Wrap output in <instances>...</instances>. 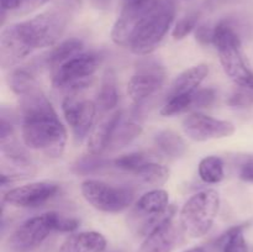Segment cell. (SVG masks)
<instances>
[{
    "label": "cell",
    "mask_w": 253,
    "mask_h": 252,
    "mask_svg": "<svg viewBox=\"0 0 253 252\" xmlns=\"http://www.w3.org/2000/svg\"><path fill=\"white\" fill-rule=\"evenodd\" d=\"M68 17L62 10H49L32 19L9 25L0 36V64L16 66L35 49L52 47L66 30Z\"/></svg>",
    "instance_id": "6da1fadb"
},
{
    "label": "cell",
    "mask_w": 253,
    "mask_h": 252,
    "mask_svg": "<svg viewBox=\"0 0 253 252\" xmlns=\"http://www.w3.org/2000/svg\"><path fill=\"white\" fill-rule=\"evenodd\" d=\"M19 98L25 145L32 150L42 151L49 157H59L66 146V128L40 85Z\"/></svg>",
    "instance_id": "7a4b0ae2"
},
{
    "label": "cell",
    "mask_w": 253,
    "mask_h": 252,
    "mask_svg": "<svg viewBox=\"0 0 253 252\" xmlns=\"http://www.w3.org/2000/svg\"><path fill=\"white\" fill-rule=\"evenodd\" d=\"M212 44L219 52L220 62L226 76L237 86L253 85V72L245 61L240 37L227 20L215 25Z\"/></svg>",
    "instance_id": "3957f363"
},
{
    "label": "cell",
    "mask_w": 253,
    "mask_h": 252,
    "mask_svg": "<svg viewBox=\"0 0 253 252\" xmlns=\"http://www.w3.org/2000/svg\"><path fill=\"white\" fill-rule=\"evenodd\" d=\"M175 214L174 205L168 204V193L153 189L136 202L128 214V225L138 236H148L160 226L172 221Z\"/></svg>",
    "instance_id": "277c9868"
},
{
    "label": "cell",
    "mask_w": 253,
    "mask_h": 252,
    "mask_svg": "<svg viewBox=\"0 0 253 252\" xmlns=\"http://www.w3.org/2000/svg\"><path fill=\"white\" fill-rule=\"evenodd\" d=\"M175 16V5L173 0H163L151 14L141 21L131 37L128 48L136 54L147 56L152 53L169 27Z\"/></svg>",
    "instance_id": "5b68a950"
},
{
    "label": "cell",
    "mask_w": 253,
    "mask_h": 252,
    "mask_svg": "<svg viewBox=\"0 0 253 252\" xmlns=\"http://www.w3.org/2000/svg\"><path fill=\"white\" fill-rule=\"evenodd\" d=\"M220 208L219 193L214 189L202 190L188 199L179 215L180 227L189 237H202L209 232Z\"/></svg>",
    "instance_id": "8992f818"
},
{
    "label": "cell",
    "mask_w": 253,
    "mask_h": 252,
    "mask_svg": "<svg viewBox=\"0 0 253 252\" xmlns=\"http://www.w3.org/2000/svg\"><path fill=\"white\" fill-rule=\"evenodd\" d=\"M61 215L54 211L44 212L25 220L7 240L11 252H30L40 246L53 231L59 230Z\"/></svg>",
    "instance_id": "52a82bcc"
},
{
    "label": "cell",
    "mask_w": 253,
    "mask_h": 252,
    "mask_svg": "<svg viewBox=\"0 0 253 252\" xmlns=\"http://www.w3.org/2000/svg\"><path fill=\"white\" fill-rule=\"evenodd\" d=\"M101 63L100 54L86 52L72 57L53 69L52 84L54 88L79 90L85 88Z\"/></svg>",
    "instance_id": "ba28073f"
},
{
    "label": "cell",
    "mask_w": 253,
    "mask_h": 252,
    "mask_svg": "<svg viewBox=\"0 0 253 252\" xmlns=\"http://www.w3.org/2000/svg\"><path fill=\"white\" fill-rule=\"evenodd\" d=\"M81 190L89 204L104 212L123 211L132 204L135 198V193L131 188L108 184L96 179L84 180Z\"/></svg>",
    "instance_id": "9c48e42d"
},
{
    "label": "cell",
    "mask_w": 253,
    "mask_h": 252,
    "mask_svg": "<svg viewBox=\"0 0 253 252\" xmlns=\"http://www.w3.org/2000/svg\"><path fill=\"white\" fill-rule=\"evenodd\" d=\"M163 0H123L120 15L111 31L116 44L128 47L133 32L143 19L153 11Z\"/></svg>",
    "instance_id": "30bf717a"
},
{
    "label": "cell",
    "mask_w": 253,
    "mask_h": 252,
    "mask_svg": "<svg viewBox=\"0 0 253 252\" xmlns=\"http://www.w3.org/2000/svg\"><path fill=\"white\" fill-rule=\"evenodd\" d=\"M166 71L160 62L143 59L137 64L136 73L127 83V93L135 103H142L165 84Z\"/></svg>",
    "instance_id": "8fae6325"
},
{
    "label": "cell",
    "mask_w": 253,
    "mask_h": 252,
    "mask_svg": "<svg viewBox=\"0 0 253 252\" xmlns=\"http://www.w3.org/2000/svg\"><path fill=\"white\" fill-rule=\"evenodd\" d=\"M96 104L78 95H67L62 103L66 121L73 130L76 140L82 141L93 126L96 115Z\"/></svg>",
    "instance_id": "7c38bea8"
},
{
    "label": "cell",
    "mask_w": 253,
    "mask_h": 252,
    "mask_svg": "<svg viewBox=\"0 0 253 252\" xmlns=\"http://www.w3.org/2000/svg\"><path fill=\"white\" fill-rule=\"evenodd\" d=\"M185 135L194 141H208L229 137L235 132L234 124L211 118L202 113H193L183 120Z\"/></svg>",
    "instance_id": "4fadbf2b"
},
{
    "label": "cell",
    "mask_w": 253,
    "mask_h": 252,
    "mask_svg": "<svg viewBox=\"0 0 253 252\" xmlns=\"http://www.w3.org/2000/svg\"><path fill=\"white\" fill-rule=\"evenodd\" d=\"M59 185L54 182H36L10 189L4 195V202L20 208H37L56 197Z\"/></svg>",
    "instance_id": "5bb4252c"
},
{
    "label": "cell",
    "mask_w": 253,
    "mask_h": 252,
    "mask_svg": "<svg viewBox=\"0 0 253 252\" xmlns=\"http://www.w3.org/2000/svg\"><path fill=\"white\" fill-rule=\"evenodd\" d=\"M179 241V232L172 221H168L146 236L137 252H172Z\"/></svg>",
    "instance_id": "9a60e30c"
},
{
    "label": "cell",
    "mask_w": 253,
    "mask_h": 252,
    "mask_svg": "<svg viewBox=\"0 0 253 252\" xmlns=\"http://www.w3.org/2000/svg\"><path fill=\"white\" fill-rule=\"evenodd\" d=\"M121 120V111H115L111 115L104 118L94 127L88 140V152L90 155H101L109 147L111 136L116 125Z\"/></svg>",
    "instance_id": "2e32d148"
},
{
    "label": "cell",
    "mask_w": 253,
    "mask_h": 252,
    "mask_svg": "<svg viewBox=\"0 0 253 252\" xmlns=\"http://www.w3.org/2000/svg\"><path fill=\"white\" fill-rule=\"evenodd\" d=\"M208 73H209V67L207 64H198L192 68L185 69L174 79L173 84L170 85L168 98L195 93L200 84L207 78Z\"/></svg>",
    "instance_id": "e0dca14e"
},
{
    "label": "cell",
    "mask_w": 253,
    "mask_h": 252,
    "mask_svg": "<svg viewBox=\"0 0 253 252\" xmlns=\"http://www.w3.org/2000/svg\"><path fill=\"white\" fill-rule=\"evenodd\" d=\"M106 247V240L95 231H84L71 235L58 252H103Z\"/></svg>",
    "instance_id": "ac0fdd59"
},
{
    "label": "cell",
    "mask_w": 253,
    "mask_h": 252,
    "mask_svg": "<svg viewBox=\"0 0 253 252\" xmlns=\"http://www.w3.org/2000/svg\"><path fill=\"white\" fill-rule=\"evenodd\" d=\"M246 225H236L225 231L215 241V252H249L244 230Z\"/></svg>",
    "instance_id": "d6986e66"
},
{
    "label": "cell",
    "mask_w": 253,
    "mask_h": 252,
    "mask_svg": "<svg viewBox=\"0 0 253 252\" xmlns=\"http://www.w3.org/2000/svg\"><path fill=\"white\" fill-rule=\"evenodd\" d=\"M119 93L116 78L113 71H106L101 81L100 88L96 94V106L101 111H109L118 105Z\"/></svg>",
    "instance_id": "ffe728a7"
},
{
    "label": "cell",
    "mask_w": 253,
    "mask_h": 252,
    "mask_svg": "<svg viewBox=\"0 0 253 252\" xmlns=\"http://www.w3.org/2000/svg\"><path fill=\"white\" fill-rule=\"evenodd\" d=\"M83 42L79 39H69L63 41L62 43L57 44L53 49L49 51L46 57V63L56 69L66 61H68L72 57L82 53L83 51Z\"/></svg>",
    "instance_id": "44dd1931"
},
{
    "label": "cell",
    "mask_w": 253,
    "mask_h": 252,
    "mask_svg": "<svg viewBox=\"0 0 253 252\" xmlns=\"http://www.w3.org/2000/svg\"><path fill=\"white\" fill-rule=\"evenodd\" d=\"M142 133V126L133 120H120L111 136L108 148L118 150L127 146Z\"/></svg>",
    "instance_id": "7402d4cb"
},
{
    "label": "cell",
    "mask_w": 253,
    "mask_h": 252,
    "mask_svg": "<svg viewBox=\"0 0 253 252\" xmlns=\"http://www.w3.org/2000/svg\"><path fill=\"white\" fill-rule=\"evenodd\" d=\"M155 143L166 156L179 158L187 151L184 140L172 130H163L155 136Z\"/></svg>",
    "instance_id": "603a6c76"
},
{
    "label": "cell",
    "mask_w": 253,
    "mask_h": 252,
    "mask_svg": "<svg viewBox=\"0 0 253 252\" xmlns=\"http://www.w3.org/2000/svg\"><path fill=\"white\" fill-rule=\"evenodd\" d=\"M135 175L146 184L160 187V185L165 184L169 178V169L165 165L158 162L157 158L155 157L148 161L143 167H141L135 173Z\"/></svg>",
    "instance_id": "cb8c5ba5"
},
{
    "label": "cell",
    "mask_w": 253,
    "mask_h": 252,
    "mask_svg": "<svg viewBox=\"0 0 253 252\" xmlns=\"http://www.w3.org/2000/svg\"><path fill=\"white\" fill-rule=\"evenodd\" d=\"M198 172L203 182L216 184L221 182L225 177L224 162L217 156H208L200 161Z\"/></svg>",
    "instance_id": "d4e9b609"
},
{
    "label": "cell",
    "mask_w": 253,
    "mask_h": 252,
    "mask_svg": "<svg viewBox=\"0 0 253 252\" xmlns=\"http://www.w3.org/2000/svg\"><path fill=\"white\" fill-rule=\"evenodd\" d=\"M152 158H155V156L150 155V153L133 152L116 158V160L114 161V166H115L116 168H119V169L124 170V172H128L135 174L141 167H143V166H145L148 161L152 160Z\"/></svg>",
    "instance_id": "484cf974"
},
{
    "label": "cell",
    "mask_w": 253,
    "mask_h": 252,
    "mask_svg": "<svg viewBox=\"0 0 253 252\" xmlns=\"http://www.w3.org/2000/svg\"><path fill=\"white\" fill-rule=\"evenodd\" d=\"M194 94L195 93L188 94V95H178L168 98L165 105L161 109V115L173 116L194 108Z\"/></svg>",
    "instance_id": "4316f807"
},
{
    "label": "cell",
    "mask_w": 253,
    "mask_h": 252,
    "mask_svg": "<svg viewBox=\"0 0 253 252\" xmlns=\"http://www.w3.org/2000/svg\"><path fill=\"white\" fill-rule=\"evenodd\" d=\"M9 84L11 90L19 96L24 95L25 93L30 91L36 85H39V83L34 78V76H31L25 69H17V71L12 72L9 79Z\"/></svg>",
    "instance_id": "83f0119b"
},
{
    "label": "cell",
    "mask_w": 253,
    "mask_h": 252,
    "mask_svg": "<svg viewBox=\"0 0 253 252\" xmlns=\"http://www.w3.org/2000/svg\"><path fill=\"white\" fill-rule=\"evenodd\" d=\"M109 165L105 158L101 157L100 155H90L82 157L76 165L73 166V170L77 174L88 175L94 174V173L100 172L103 168H105Z\"/></svg>",
    "instance_id": "f1b7e54d"
},
{
    "label": "cell",
    "mask_w": 253,
    "mask_h": 252,
    "mask_svg": "<svg viewBox=\"0 0 253 252\" xmlns=\"http://www.w3.org/2000/svg\"><path fill=\"white\" fill-rule=\"evenodd\" d=\"M49 0H0L2 11H12L25 15L39 9Z\"/></svg>",
    "instance_id": "f546056e"
},
{
    "label": "cell",
    "mask_w": 253,
    "mask_h": 252,
    "mask_svg": "<svg viewBox=\"0 0 253 252\" xmlns=\"http://www.w3.org/2000/svg\"><path fill=\"white\" fill-rule=\"evenodd\" d=\"M199 12H192V14H188L184 17H182L175 24L174 30L172 32L173 37L175 40H183L185 36H188L197 27L198 21H199Z\"/></svg>",
    "instance_id": "4dcf8cb0"
},
{
    "label": "cell",
    "mask_w": 253,
    "mask_h": 252,
    "mask_svg": "<svg viewBox=\"0 0 253 252\" xmlns=\"http://www.w3.org/2000/svg\"><path fill=\"white\" fill-rule=\"evenodd\" d=\"M229 104L232 106H251L253 105V85L237 86L231 94Z\"/></svg>",
    "instance_id": "1f68e13d"
},
{
    "label": "cell",
    "mask_w": 253,
    "mask_h": 252,
    "mask_svg": "<svg viewBox=\"0 0 253 252\" xmlns=\"http://www.w3.org/2000/svg\"><path fill=\"white\" fill-rule=\"evenodd\" d=\"M216 98L214 89H198L194 94V108H208L211 105Z\"/></svg>",
    "instance_id": "d6a6232c"
},
{
    "label": "cell",
    "mask_w": 253,
    "mask_h": 252,
    "mask_svg": "<svg viewBox=\"0 0 253 252\" xmlns=\"http://www.w3.org/2000/svg\"><path fill=\"white\" fill-rule=\"evenodd\" d=\"M214 27L209 24H203L195 30V39L203 46L214 43Z\"/></svg>",
    "instance_id": "836d02e7"
},
{
    "label": "cell",
    "mask_w": 253,
    "mask_h": 252,
    "mask_svg": "<svg viewBox=\"0 0 253 252\" xmlns=\"http://www.w3.org/2000/svg\"><path fill=\"white\" fill-rule=\"evenodd\" d=\"M239 175L245 182L253 183V157L249 158L246 162L242 163Z\"/></svg>",
    "instance_id": "e575fe53"
},
{
    "label": "cell",
    "mask_w": 253,
    "mask_h": 252,
    "mask_svg": "<svg viewBox=\"0 0 253 252\" xmlns=\"http://www.w3.org/2000/svg\"><path fill=\"white\" fill-rule=\"evenodd\" d=\"M90 1L99 9H105L110 4V0H90Z\"/></svg>",
    "instance_id": "d590c367"
},
{
    "label": "cell",
    "mask_w": 253,
    "mask_h": 252,
    "mask_svg": "<svg viewBox=\"0 0 253 252\" xmlns=\"http://www.w3.org/2000/svg\"><path fill=\"white\" fill-rule=\"evenodd\" d=\"M68 6H78L81 4V0H63Z\"/></svg>",
    "instance_id": "8d00e7d4"
},
{
    "label": "cell",
    "mask_w": 253,
    "mask_h": 252,
    "mask_svg": "<svg viewBox=\"0 0 253 252\" xmlns=\"http://www.w3.org/2000/svg\"><path fill=\"white\" fill-rule=\"evenodd\" d=\"M184 252H207L205 251V249L204 247H193V249H190V250H187V251H184Z\"/></svg>",
    "instance_id": "74e56055"
}]
</instances>
